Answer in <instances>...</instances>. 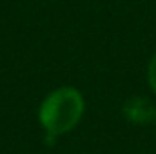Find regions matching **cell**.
<instances>
[{
    "label": "cell",
    "instance_id": "1",
    "mask_svg": "<svg viewBox=\"0 0 156 154\" xmlns=\"http://www.w3.org/2000/svg\"><path fill=\"white\" fill-rule=\"evenodd\" d=\"M85 111L82 93L75 87H60L45 96L38 109V121L45 134L62 136L76 127Z\"/></svg>",
    "mask_w": 156,
    "mask_h": 154
},
{
    "label": "cell",
    "instance_id": "2",
    "mask_svg": "<svg viewBox=\"0 0 156 154\" xmlns=\"http://www.w3.org/2000/svg\"><path fill=\"white\" fill-rule=\"evenodd\" d=\"M122 113L125 116V120L133 125H147L156 120V107L153 102L145 96H133L129 98L123 107Z\"/></svg>",
    "mask_w": 156,
    "mask_h": 154
},
{
    "label": "cell",
    "instance_id": "3",
    "mask_svg": "<svg viewBox=\"0 0 156 154\" xmlns=\"http://www.w3.org/2000/svg\"><path fill=\"white\" fill-rule=\"evenodd\" d=\"M147 82H149L153 93L156 94V53L153 54V58L149 62V67H147Z\"/></svg>",
    "mask_w": 156,
    "mask_h": 154
},
{
    "label": "cell",
    "instance_id": "4",
    "mask_svg": "<svg viewBox=\"0 0 156 154\" xmlns=\"http://www.w3.org/2000/svg\"><path fill=\"white\" fill-rule=\"evenodd\" d=\"M154 125H156V120H154Z\"/></svg>",
    "mask_w": 156,
    "mask_h": 154
}]
</instances>
